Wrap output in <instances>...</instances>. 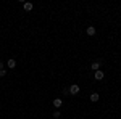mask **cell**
I'll return each instance as SVG.
<instances>
[{
  "instance_id": "1",
  "label": "cell",
  "mask_w": 121,
  "mask_h": 119,
  "mask_svg": "<svg viewBox=\"0 0 121 119\" xmlns=\"http://www.w3.org/2000/svg\"><path fill=\"white\" fill-rule=\"evenodd\" d=\"M68 90H69V95H78V93H79V85H78V84H73Z\"/></svg>"
},
{
  "instance_id": "2",
  "label": "cell",
  "mask_w": 121,
  "mask_h": 119,
  "mask_svg": "<svg viewBox=\"0 0 121 119\" xmlns=\"http://www.w3.org/2000/svg\"><path fill=\"white\" fill-rule=\"evenodd\" d=\"M94 77H95L97 81H102L103 77H105V76H103V71H100V69H99V71H95V73H94Z\"/></svg>"
},
{
  "instance_id": "3",
  "label": "cell",
  "mask_w": 121,
  "mask_h": 119,
  "mask_svg": "<svg viewBox=\"0 0 121 119\" xmlns=\"http://www.w3.org/2000/svg\"><path fill=\"white\" fill-rule=\"evenodd\" d=\"M91 69H92V71H99V69H100V61H94V63L91 64Z\"/></svg>"
},
{
  "instance_id": "4",
  "label": "cell",
  "mask_w": 121,
  "mask_h": 119,
  "mask_svg": "<svg viewBox=\"0 0 121 119\" xmlns=\"http://www.w3.org/2000/svg\"><path fill=\"white\" fill-rule=\"evenodd\" d=\"M86 32H87V36H95V28H94V26H89V28L86 29Z\"/></svg>"
},
{
  "instance_id": "5",
  "label": "cell",
  "mask_w": 121,
  "mask_h": 119,
  "mask_svg": "<svg viewBox=\"0 0 121 119\" xmlns=\"http://www.w3.org/2000/svg\"><path fill=\"white\" fill-rule=\"evenodd\" d=\"M23 8L26 10V11H31V10H32V3H31V2H24V3H23Z\"/></svg>"
},
{
  "instance_id": "6",
  "label": "cell",
  "mask_w": 121,
  "mask_h": 119,
  "mask_svg": "<svg viewBox=\"0 0 121 119\" xmlns=\"http://www.w3.org/2000/svg\"><path fill=\"white\" fill-rule=\"evenodd\" d=\"M7 66H8L10 69H13V68L16 66V61H15V60L11 58V60H8V61H7Z\"/></svg>"
},
{
  "instance_id": "7",
  "label": "cell",
  "mask_w": 121,
  "mask_h": 119,
  "mask_svg": "<svg viewBox=\"0 0 121 119\" xmlns=\"http://www.w3.org/2000/svg\"><path fill=\"white\" fill-rule=\"evenodd\" d=\"M52 103H53V106H55V108H60V106L63 105V101L60 100V98H55V100L52 101Z\"/></svg>"
},
{
  "instance_id": "8",
  "label": "cell",
  "mask_w": 121,
  "mask_h": 119,
  "mask_svg": "<svg viewBox=\"0 0 121 119\" xmlns=\"http://www.w3.org/2000/svg\"><path fill=\"white\" fill-rule=\"evenodd\" d=\"M91 101H99V93H92L91 95Z\"/></svg>"
},
{
  "instance_id": "9",
  "label": "cell",
  "mask_w": 121,
  "mask_h": 119,
  "mask_svg": "<svg viewBox=\"0 0 121 119\" xmlns=\"http://www.w3.org/2000/svg\"><path fill=\"white\" fill-rule=\"evenodd\" d=\"M52 116H53V118H55V119H58V118H60V116H61V113H60V111H55V113H53Z\"/></svg>"
},
{
  "instance_id": "10",
  "label": "cell",
  "mask_w": 121,
  "mask_h": 119,
  "mask_svg": "<svg viewBox=\"0 0 121 119\" xmlns=\"http://www.w3.org/2000/svg\"><path fill=\"white\" fill-rule=\"evenodd\" d=\"M7 76V71L5 69H0V77H5Z\"/></svg>"
},
{
  "instance_id": "11",
  "label": "cell",
  "mask_w": 121,
  "mask_h": 119,
  "mask_svg": "<svg viewBox=\"0 0 121 119\" xmlns=\"http://www.w3.org/2000/svg\"><path fill=\"white\" fill-rule=\"evenodd\" d=\"M0 69H3V63L2 61H0Z\"/></svg>"
}]
</instances>
